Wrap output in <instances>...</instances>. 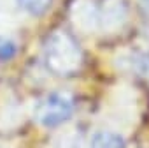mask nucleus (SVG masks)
<instances>
[{
  "instance_id": "0eeeda50",
  "label": "nucleus",
  "mask_w": 149,
  "mask_h": 148,
  "mask_svg": "<svg viewBox=\"0 0 149 148\" xmlns=\"http://www.w3.org/2000/svg\"><path fill=\"white\" fill-rule=\"evenodd\" d=\"M140 2H142V6H144L147 11H149V0H140Z\"/></svg>"
},
{
  "instance_id": "f257e3e1",
  "label": "nucleus",
  "mask_w": 149,
  "mask_h": 148,
  "mask_svg": "<svg viewBox=\"0 0 149 148\" xmlns=\"http://www.w3.org/2000/svg\"><path fill=\"white\" fill-rule=\"evenodd\" d=\"M83 51L68 32L54 30L44 42V62L56 76H74L83 67Z\"/></svg>"
},
{
  "instance_id": "f03ea898",
  "label": "nucleus",
  "mask_w": 149,
  "mask_h": 148,
  "mask_svg": "<svg viewBox=\"0 0 149 148\" xmlns=\"http://www.w3.org/2000/svg\"><path fill=\"white\" fill-rule=\"evenodd\" d=\"M76 108L72 94L68 92H53L46 95L35 108V118L44 127H56L67 122Z\"/></svg>"
},
{
  "instance_id": "423d86ee",
  "label": "nucleus",
  "mask_w": 149,
  "mask_h": 148,
  "mask_svg": "<svg viewBox=\"0 0 149 148\" xmlns=\"http://www.w3.org/2000/svg\"><path fill=\"white\" fill-rule=\"evenodd\" d=\"M18 51V46L14 41L4 37V35H0V62H7L11 60Z\"/></svg>"
},
{
  "instance_id": "7ed1b4c3",
  "label": "nucleus",
  "mask_w": 149,
  "mask_h": 148,
  "mask_svg": "<svg viewBox=\"0 0 149 148\" xmlns=\"http://www.w3.org/2000/svg\"><path fill=\"white\" fill-rule=\"evenodd\" d=\"M126 18V6L123 0H105L104 6L97 9V23L102 28H116Z\"/></svg>"
},
{
  "instance_id": "20e7f679",
  "label": "nucleus",
  "mask_w": 149,
  "mask_h": 148,
  "mask_svg": "<svg viewBox=\"0 0 149 148\" xmlns=\"http://www.w3.org/2000/svg\"><path fill=\"white\" fill-rule=\"evenodd\" d=\"M91 148H125V139L112 130H98L91 137Z\"/></svg>"
},
{
  "instance_id": "39448f33",
  "label": "nucleus",
  "mask_w": 149,
  "mask_h": 148,
  "mask_svg": "<svg viewBox=\"0 0 149 148\" xmlns=\"http://www.w3.org/2000/svg\"><path fill=\"white\" fill-rule=\"evenodd\" d=\"M18 6L21 9H25L26 13L33 14V16H40L44 14L49 7H51V2L53 0H16Z\"/></svg>"
}]
</instances>
